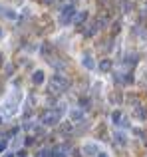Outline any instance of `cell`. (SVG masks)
Wrapping results in <instances>:
<instances>
[{
  "mask_svg": "<svg viewBox=\"0 0 147 157\" xmlns=\"http://www.w3.org/2000/svg\"><path fill=\"white\" fill-rule=\"evenodd\" d=\"M76 8H74V4L70 2V4H66L62 10H60V24H70L74 22V18H76Z\"/></svg>",
  "mask_w": 147,
  "mask_h": 157,
  "instance_id": "6da1fadb",
  "label": "cell"
},
{
  "mask_svg": "<svg viewBox=\"0 0 147 157\" xmlns=\"http://www.w3.org/2000/svg\"><path fill=\"white\" fill-rule=\"evenodd\" d=\"M62 113H64L62 107H58L54 112H46L44 115H42V124L44 125H56L58 121H60V117H62Z\"/></svg>",
  "mask_w": 147,
  "mask_h": 157,
  "instance_id": "7a4b0ae2",
  "label": "cell"
},
{
  "mask_svg": "<svg viewBox=\"0 0 147 157\" xmlns=\"http://www.w3.org/2000/svg\"><path fill=\"white\" fill-rule=\"evenodd\" d=\"M68 88V80L64 78V76H60V74H56V76H52V82H50V91H64Z\"/></svg>",
  "mask_w": 147,
  "mask_h": 157,
  "instance_id": "3957f363",
  "label": "cell"
},
{
  "mask_svg": "<svg viewBox=\"0 0 147 157\" xmlns=\"http://www.w3.org/2000/svg\"><path fill=\"white\" fill-rule=\"evenodd\" d=\"M82 64L88 68V70H93V68H95V64H93V58H91L90 52H86V54L82 56Z\"/></svg>",
  "mask_w": 147,
  "mask_h": 157,
  "instance_id": "277c9868",
  "label": "cell"
},
{
  "mask_svg": "<svg viewBox=\"0 0 147 157\" xmlns=\"http://www.w3.org/2000/svg\"><path fill=\"white\" fill-rule=\"evenodd\" d=\"M32 82H34L36 86H40V84L44 82V72H42V70H36L34 76H32Z\"/></svg>",
  "mask_w": 147,
  "mask_h": 157,
  "instance_id": "5b68a950",
  "label": "cell"
},
{
  "mask_svg": "<svg viewBox=\"0 0 147 157\" xmlns=\"http://www.w3.org/2000/svg\"><path fill=\"white\" fill-rule=\"evenodd\" d=\"M84 153H88V155H100V153H98V147L93 145V143L84 145Z\"/></svg>",
  "mask_w": 147,
  "mask_h": 157,
  "instance_id": "8992f818",
  "label": "cell"
},
{
  "mask_svg": "<svg viewBox=\"0 0 147 157\" xmlns=\"http://www.w3.org/2000/svg\"><path fill=\"white\" fill-rule=\"evenodd\" d=\"M86 20H88V12H86V10L78 12V14H76V18H74V22H76V24H84Z\"/></svg>",
  "mask_w": 147,
  "mask_h": 157,
  "instance_id": "52a82bcc",
  "label": "cell"
},
{
  "mask_svg": "<svg viewBox=\"0 0 147 157\" xmlns=\"http://www.w3.org/2000/svg\"><path fill=\"white\" fill-rule=\"evenodd\" d=\"M115 141H117L119 145H125V143H127V135L121 133V131H117V133H115Z\"/></svg>",
  "mask_w": 147,
  "mask_h": 157,
  "instance_id": "ba28073f",
  "label": "cell"
},
{
  "mask_svg": "<svg viewBox=\"0 0 147 157\" xmlns=\"http://www.w3.org/2000/svg\"><path fill=\"white\" fill-rule=\"evenodd\" d=\"M100 70L102 72H109L111 70V60H102L100 62Z\"/></svg>",
  "mask_w": 147,
  "mask_h": 157,
  "instance_id": "9c48e42d",
  "label": "cell"
},
{
  "mask_svg": "<svg viewBox=\"0 0 147 157\" xmlns=\"http://www.w3.org/2000/svg\"><path fill=\"white\" fill-rule=\"evenodd\" d=\"M119 6H121V10L127 14V12H131V2L129 0H119Z\"/></svg>",
  "mask_w": 147,
  "mask_h": 157,
  "instance_id": "30bf717a",
  "label": "cell"
},
{
  "mask_svg": "<svg viewBox=\"0 0 147 157\" xmlns=\"http://www.w3.org/2000/svg\"><path fill=\"white\" fill-rule=\"evenodd\" d=\"M82 115H84V113H82V110H72V112H70V117H72L74 121L82 119Z\"/></svg>",
  "mask_w": 147,
  "mask_h": 157,
  "instance_id": "8fae6325",
  "label": "cell"
},
{
  "mask_svg": "<svg viewBox=\"0 0 147 157\" xmlns=\"http://www.w3.org/2000/svg\"><path fill=\"white\" fill-rule=\"evenodd\" d=\"M111 121H113V124H119V121H123L121 113H119V112H113V113H111ZM119 125H121V124H119Z\"/></svg>",
  "mask_w": 147,
  "mask_h": 157,
  "instance_id": "7c38bea8",
  "label": "cell"
},
{
  "mask_svg": "<svg viewBox=\"0 0 147 157\" xmlns=\"http://www.w3.org/2000/svg\"><path fill=\"white\" fill-rule=\"evenodd\" d=\"M125 64H137V54H127L125 56Z\"/></svg>",
  "mask_w": 147,
  "mask_h": 157,
  "instance_id": "4fadbf2b",
  "label": "cell"
},
{
  "mask_svg": "<svg viewBox=\"0 0 147 157\" xmlns=\"http://www.w3.org/2000/svg\"><path fill=\"white\" fill-rule=\"evenodd\" d=\"M98 32V22L93 24V26H90V28H88V30H86V36H88V38H90V36H93V34Z\"/></svg>",
  "mask_w": 147,
  "mask_h": 157,
  "instance_id": "5bb4252c",
  "label": "cell"
},
{
  "mask_svg": "<svg viewBox=\"0 0 147 157\" xmlns=\"http://www.w3.org/2000/svg\"><path fill=\"white\" fill-rule=\"evenodd\" d=\"M4 147H6V141H0V151H2Z\"/></svg>",
  "mask_w": 147,
  "mask_h": 157,
  "instance_id": "9a60e30c",
  "label": "cell"
},
{
  "mask_svg": "<svg viewBox=\"0 0 147 157\" xmlns=\"http://www.w3.org/2000/svg\"><path fill=\"white\" fill-rule=\"evenodd\" d=\"M98 157H107V155H105V153H100V155H98Z\"/></svg>",
  "mask_w": 147,
  "mask_h": 157,
  "instance_id": "2e32d148",
  "label": "cell"
},
{
  "mask_svg": "<svg viewBox=\"0 0 147 157\" xmlns=\"http://www.w3.org/2000/svg\"><path fill=\"white\" fill-rule=\"evenodd\" d=\"M4 157H12V153H6V155H4Z\"/></svg>",
  "mask_w": 147,
  "mask_h": 157,
  "instance_id": "e0dca14e",
  "label": "cell"
},
{
  "mask_svg": "<svg viewBox=\"0 0 147 157\" xmlns=\"http://www.w3.org/2000/svg\"><path fill=\"white\" fill-rule=\"evenodd\" d=\"M0 36H2V30H0Z\"/></svg>",
  "mask_w": 147,
  "mask_h": 157,
  "instance_id": "ac0fdd59",
  "label": "cell"
}]
</instances>
